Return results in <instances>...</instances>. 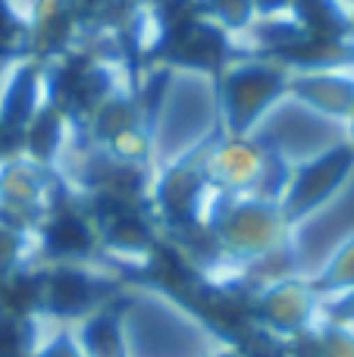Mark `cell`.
Here are the masks:
<instances>
[{
	"label": "cell",
	"instance_id": "cell-2",
	"mask_svg": "<svg viewBox=\"0 0 354 357\" xmlns=\"http://www.w3.org/2000/svg\"><path fill=\"white\" fill-rule=\"evenodd\" d=\"M54 301L60 304L63 310H69V307H79L82 301H85V282L82 279H60V282L54 285Z\"/></svg>",
	"mask_w": 354,
	"mask_h": 357
},
{
	"label": "cell",
	"instance_id": "cell-1",
	"mask_svg": "<svg viewBox=\"0 0 354 357\" xmlns=\"http://www.w3.org/2000/svg\"><path fill=\"white\" fill-rule=\"evenodd\" d=\"M50 245H54L56 251H79V248L88 245V232L82 222L60 220L54 229H50Z\"/></svg>",
	"mask_w": 354,
	"mask_h": 357
}]
</instances>
